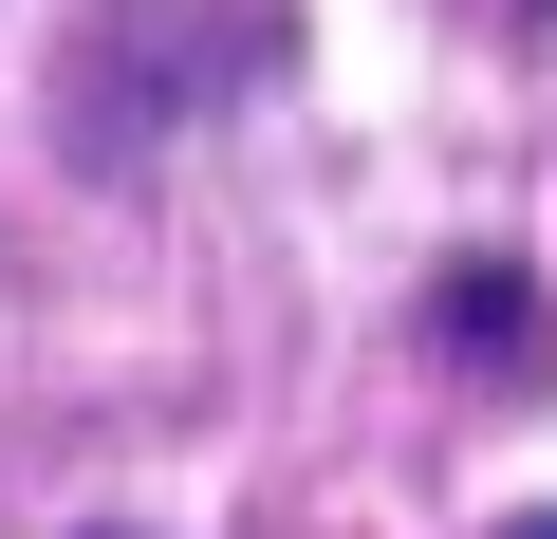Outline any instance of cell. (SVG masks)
Masks as SVG:
<instances>
[{
	"instance_id": "obj_1",
	"label": "cell",
	"mask_w": 557,
	"mask_h": 539,
	"mask_svg": "<svg viewBox=\"0 0 557 539\" xmlns=\"http://www.w3.org/2000/svg\"><path fill=\"white\" fill-rule=\"evenodd\" d=\"M502 539H557V520H502Z\"/></svg>"
}]
</instances>
